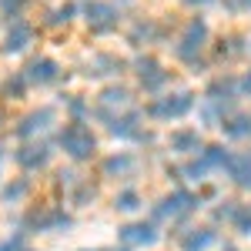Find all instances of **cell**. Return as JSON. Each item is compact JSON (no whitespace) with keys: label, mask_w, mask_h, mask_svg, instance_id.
<instances>
[{"label":"cell","mask_w":251,"mask_h":251,"mask_svg":"<svg viewBox=\"0 0 251 251\" xmlns=\"http://www.w3.org/2000/svg\"><path fill=\"white\" fill-rule=\"evenodd\" d=\"M94 251H104V248H94Z\"/></svg>","instance_id":"obj_36"},{"label":"cell","mask_w":251,"mask_h":251,"mask_svg":"<svg viewBox=\"0 0 251 251\" xmlns=\"http://www.w3.org/2000/svg\"><path fill=\"white\" fill-rule=\"evenodd\" d=\"M194 204H198V201H194L188 191H174L171 198H164V201H161V208L154 211V218H174V214H188Z\"/></svg>","instance_id":"obj_14"},{"label":"cell","mask_w":251,"mask_h":251,"mask_svg":"<svg viewBox=\"0 0 251 251\" xmlns=\"http://www.w3.org/2000/svg\"><path fill=\"white\" fill-rule=\"evenodd\" d=\"M127 40L134 44V47H144V44H154L161 40V27H157L154 17H137L131 24V30H127Z\"/></svg>","instance_id":"obj_13"},{"label":"cell","mask_w":251,"mask_h":251,"mask_svg":"<svg viewBox=\"0 0 251 251\" xmlns=\"http://www.w3.org/2000/svg\"><path fill=\"white\" fill-rule=\"evenodd\" d=\"M188 7H208V3H214V0H184Z\"/></svg>","instance_id":"obj_33"},{"label":"cell","mask_w":251,"mask_h":251,"mask_svg":"<svg viewBox=\"0 0 251 251\" xmlns=\"http://www.w3.org/2000/svg\"><path fill=\"white\" fill-rule=\"evenodd\" d=\"M27 77H24V71H17V74H10V77H3V84H0V97L3 100H24L27 97Z\"/></svg>","instance_id":"obj_19"},{"label":"cell","mask_w":251,"mask_h":251,"mask_svg":"<svg viewBox=\"0 0 251 251\" xmlns=\"http://www.w3.org/2000/svg\"><path fill=\"white\" fill-rule=\"evenodd\" d=\"M201 157H204V164H208V168H225V164H228V157H231V151H228V148H221V144H208V148L201 151Z\"/></svg>","instance_id":"obj_23"},{"label":"cell","mask_w":251,"mask_h":251,"mask_svg":"<svg viewBox=\"0 0 251 251\" xmlns=\"http://www.w3.org/2000/svg\"><path fill=\"white\" fill-rule=\"evenodd\" d=\"M225 171L231 174L241 188H251V154H231L228 164H225Z\"/></svg>","instance_id":"obj_17"},{"label":"cell","mask_w":251,"mask_h":251,"mask_svg":"<svg viewBox=\"0 0 251 251\" xmlns=\"http://www.w3.org/2000/svg\"><path fill=\"white\" fill-rule=\"evenodd\" d=\"M80 14H84V24L91 27V34H111L121 24V3H114V0H87L80 7Z\"/></svg>","instance_id":"obj_4"},{"label":"cell","mask_w":251,"mask_h":251,"mask_svg":"<svg viewBox=\"0 0 251 251\" xmlns=\"http://www.w3.org/2000/svg\"><path fill=\"white\" fill-rule=\"evenodd\" d=\"M134 171V157L131 154H114L104 161V174H131Z\"/></svg>","instance_id":"obj_24"},{"label":"cell","mask_w":251,"mask_h":251,"mask_svg":"<svg viewBox=\"0 0 251 251\" xmlns=\"http://www.w3.org/2000/svg\"><path fill=\"white\" fill-rule=\"evenodd\" d=\"M30 44H34V27L20 17V20H10V24H7L0 50H3V54H24Z\"/></svg>","instance_id":"obj_7"},{"label":"cell","mask_w":251,"mask_h":251,"mask_svg":"<svg viewBox=\"0 0 251 251\" xmlns=\"http://www.w3.org/2000/svg\"><path fill=\"white\" fill-rule=\"evenodd\" d=\"M208 171H211V168L204 164V157H201V161H191V164L184 168V174H188V177H194V181H201V177H204Z\"/></svg>","instance_id":"obj_30"},{"label":"cell","mask_w":251,"mask_h":251,"mask_svg":"<svg viewBox=\"0 0 251 251\" xmlns=\"http://www.w3.org/2000/svg\"><path fill=\"white\" fill-rule=\"evenodd\" d=\"M225 251H234V248H225Z\"/></svg>","instance_id":"obj_37"},{"label":"cell","mask_w":251,"mask_h":251,"mask_svg":"<svg viewBox=\"0 0 251 251\" xmlns=\"http://www.w3.org/2000/svg\"><path fill=\"white\" fill-rule=\"evenodd\" d=\"M127 64H124V57H117V54H107V50H100V54H94V57L87 60V77H114V74H121Z\"/></svg>","instance_id":"obj_10"},{"label":"cell","mask_w":251,"mask_h":251,"mask_svg":"<svg viewBox=\"0 0 251 251\" xmlns=\"http://www.w3.org/2000/svg\"><path fill=\"white\" fill-rule=\"evenodd\" d=\"M47 161H50V148L37 141V144H24L17 151V164L24 171H40V168H47Z\"/></svg>","instance_id":"obj_11"},{"label":"cell","mask_w":251,"mask_h":251,"mask_svg":"<svg viewBox=\"0 0 251 251\" xmlns=\"http://www.w3.org/2000/svg\"><path fill=\"white\" fill-rule=\"evenodd\" d=\"M221 131H225L228 137H248L251 134V117L248 114H225Z\"/></svg>","instance_id":"obj_21"},{"label":"cell","mask_w":251,"mask_h":251,"mask_svg":"<svg viewBox=\"0 0 251 251\" xmlns=\"http://www.w3.org/2000/svg\"><path fill=\"white\" fill-rule=\"evenodd\" d=\"M194 111V94L191 91H168V94H157L144 114L154 117V121H174V117H184Z\"/></svg>","instance_id":"obj_2"},{"label":"cell","mask_w":251,"mask_h":251,"mask_svg":"<svg viewBox=\"0 0 251 251\" xmlns=\"http://www.w3.org/2000/svg\"><path fill=\"white\" fill-rule=\"evenodd\" d=\"M168 144H171V151H181V154H198V151H204L201 134H198L194 127H181V131H174V134L168 137Z\"/></svg>","instance_id":"obj_15"},{"label":"cell","mask_w":251,"mask_h":251,"mask_svg":"<svg viewBox=\"0 0 251 251\" xmlns=\"http://www.w3.org/2000/svg\"><path fill=\"white\" fill-rule=\"evenodd\" d=\"M238 91H241V94H251V71H248L241 80H238Z\"/></svg>","instance_id":"obj_32"},{"label":"cell","mask_w":251,"mask_h":251,"mask_svg":"<svg viewBox=\"0 0 251 251\" xmlns=\"http://www.w3.org/2000/svg\"><path fill=\"white\" fill-rule=\"evenodd\" d=\"M67 107H71V114L74 117H84V114H91V104H87V100H84V97H67Z\"/></svg>","instance_id":"obj_28"},{"label":"cell","mask_w":251,"mask_h":251,"mask_svg":"<svg viewBox=\"0 0 251 251\" xmlns=\"http://www.w3.org/2000/svg\"><path fill=\"white\" fill-rule=\"evenodd\" d=\"M0 164H3V148H0Z\"/></svg>","instance_id":"obj_34"},{"label":"cell","mask_w":251,"mask_h":251,"mask_svg":"<svg viewBox=\"0 0 251 251\" xmlns=\"http://www.w3.org/2000/svg\"><path fill=\"white\" fill-rule=\"evenodd\" d=\"M245 7H248V10H251V0H245Z\"/></svg>","instance_id":"obj_35"},{"label":"cell","mask_w":251,"mask_h":251,"mask_svg":"<svg viewBox=\"0 0 251 251\" xmlns=\"http://www.w3.org/2000/svg\"><path fill=\"white\" fill-rule=\"evenodd\" d=\"M214 245V231H208V228H201V231H191L188 238H184V251H204Z\"/></svg>","instance_id":"obj_22"},{"label":"cell","mask_w":251,"mask_h":251,"mask_svg":"<svg viewBox=\"0 0 251 251\" xmlns=\"http://www.w3.org/2000/svg\"><path fill=\"white\" fill-rule=\"evenodd\" d=\"M24 77L27 84H37V87H50L60 80V64L54 57H30L24 67Z\"/></svg>","instance_id":"obj_6"},{"label":"cell","mask_w":251,"mask_h":251,"mask_svg":"<svg viewBox=\"0 0 251 251\" xmlns=\"http://www.w3.org/2000/svg\"><path fill=\"white\" fill-rule=\"evenodd\" d=\"M27 3H30V0H0V14L7 20H20L24 10H27Z\"/></svg>","instance_id":"obj_25"},{"label":"cell","mask_w":251,"mask_h":251,"mask_svg":"<svg viewBox=\"0 0 251 251\" xmlns=\"http://www.w3.org/2000/svg\"><path fill=\"white\" fill-rule=\"evenodd\" d=\"M238 94H241V91H238V80H234V77H214L211 84H208V91H204V97L214 100L225 114L231 111V104H234V97H238Z\"/></svg>","instance_id":"obj_8"},{"label":"cell","mask_w":251,"mask_h":251,"mask_svg":"<svg viewBox=\"0 0 251 251\" xmlns=\"http://www.w3.org/2000/svg\"><path fill=\"white\" fill-rule=\"evenodd\" d=\"M114 204L121 208V211H134V208H141V194L137 191H121L114 198Z\"/></svg>","instance_id":"obj_26"},{"label":"cell","mask_w":251,"mask_h":251,"mask_svg":"<svg viewBox=\"0 0 251 251\" xmlns=\"http://www.w3.org/2000/svg\"><path fill=\"white\" fill-rule=\"evenodd\" d=\"M54 107H37V111H30L27 117H20L17 124V137H24V141H30L34 134H40V131H47L50 124H54Z\"/></svg>","instance_id":"obj_9"},{"label":"cell","mask_w":251,"mask_h":251,"mask_svg":"<svg viewBox=\"0 0 251 251\" xmlns=\"http://www.w3.org/2000/svg\"><path fill=\"white\" fill-rule=\"evenodd\" d=\"M57 141H60V148L74 157V161H87V157H94V151H97V137L91 134V127H84L80 121L64 124L60 134H57Z\"/></svg>","instance_id":"obj_3"},{"label":"cell","mask_w":251,"mask_h":251,"mask_svg":"<svg viewBox=\"0 0 251 251\" xmlns=\"http://www.w3.org/2000/svg\"><path fill=\"white\" fill-rule=\"evenodd\" d=\"M208 40H211V27H208V20H204V17H188L184 24H181V30H177V40H174V57L181 60V64H194V60H201L204 47H208Z\"/></svg>","instance_id":"obj_1"},{"label":"cell","mask_w":251,"mask_h":251,"mask_svg":"<svg viewBox=\"0 0 251 251\" xmlns=\"http://www.w3.org/2000/svg\"><path fill=\"white\" fill-rule=\"evenodd\" d=\"M134 74H137V84H141L144 94H161V91L171 84V71L161 67L157 57H151V54H144V57L134 60Z\"/></svg>","instance_id":"obj_5"},{"label":"cell","mask_w":251,"mask_h":251,"mask_svg":"<svg viewBox=\"0 0 251 251\" xmlns=\"http://www.w3.org/2000/svg\"><path fill=\"white\" fill-rule=\"evenodd\" d=\"M141 121H144V114H141V111L111 114V117H107V131H111L114 137H137V131H141Z\"/></svg>","instance_id":"obj_12"},{"label":"cell","mask_w":251,"mask_h":251,"mask_svg":"<svg viewBox=\"0 0 251 251\" xmlns=\"http://www.w3.org/2000/svg\"><path fill=\"white\" fill-rule=\"evenodd\" d=\"M77 14H80L77 3H60V7H54V10H47L44 24H47V27H67V24H74Z\"/></svg>","instance_id":"obj_20"},{"label":"cell","mask_w":251,"mask_h":251,"mask_svg":"<svg viewBox=\"0 0 251 251\" xmlns=\"http://www.w3.org/2000/svg\"><path fill=\"white\" fill-rule=\"evenodd\" d=\"M234 225H238V231H241V234H251V208H238Z\"/></svg>","instance_id":"obj_29"},{"label":"cell","mask_w":251,"mask_h":251,"mask_svg":"<svg viewBox=\"0 0 251 251\" xmlns=\"http://www.w3.org/2000/svg\"><path fill=\"white\" fill-rule=\"evenodd\" d=\"M0 251H24V241L14 238V241H0Z\"/></svg>","instance_id":"obj_31"},{"label":"cell","mask_w":251,"mask_h":251,"mask_svg":"<svg viewBox=\"0 0 251 251\" xmlns=\"http://www.w3.org/2000/svg\"><path fill=\"white\" fill-rule=\"evenodd\" d=\"M157 234H154V225H127V228H121V241L127 245V248H134V245H151Z\"/></svg>","instance_id":"obj_18"},{"label":"cell","mask_w":251,"mask_h":251,"mask_svg":"<svg viewBox=\"0 0 251 251\" xmlns=\"http://www.w3.org/2000/svg\"><path fill=\"white\" fill-rule=\"evenodd\" d=\"M24 194H27V181H14L3 188V201H20Z\"/></svg>","instance_id":"obj_27"},{"label":"cell","mask_w":251,"mask_h":251,"mask_svg":"<svg viewBox=\"0 0 251 251\" xmlns=\"http://www.w3.org/2000/svg\"><path fill=\"white\" fill-rule=\"evenodd\" d=\"M97 104H104L107 111H121V107H127L131 104V87H124V84H107L104 91H100V97H97Z\"/></svg>","instance_id":"obj_16"}]
</instances>
